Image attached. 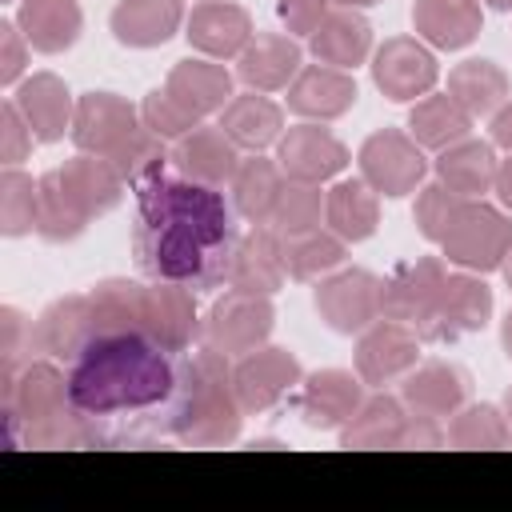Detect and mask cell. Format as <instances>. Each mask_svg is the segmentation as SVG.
<instances>
[{
  "label": "cell",
  "mask_w": 512,
  "mask_h": 512,
  "mask_svg": "<svg viewBox=\"0 0 512 512\" xmlns=\"http://www.w3.org/2000/svg\"><path fill=\"white\" fill-rule=\"evenodd\" d=\"M232 212L220 188L196 184L188 176L156 172L136 184V260L152 280H172L184 288H228V264L236 252Z\"/></svg>",
  "instance_id": "1"
},
{
  "label": "cell",
  "mask_w": 512,
  "mask_h": 512,
  "mask_svg": "<svg viewBox=\"0 0 512 512\" xmlns=\"http://www.w3.org/2000/svg\"><path fill=\"white\" fill-rule=\"evenodd\" d=\"M176 388V360L140 332L96 336L68 364L72 408L88 420L160 408Z\"/></svg>",
  "instance_id": "2"
},
{
  "label": "cell",
  "mask_w": 512,
  "mask_h": 512,
  "mask_svg": "<svg viewBox=\"0 0 512 512\" xmlns=\"http://www.w3.org/2000/svg\"><path fill=\"white\" fill-rule=\"evenodd\" d=\"M244 404L232 384V356L196 344L176 360V388L164 400V432L192 448H224L240 436Z\"/></svg>",
  "instance_id": "3"
},
{
  "label": "cell",
  "mask_w": 512,
  "mask_h": 512,
  "mask_svg": "<svg viewBox=\"0 0 512 512\" xmlns=\"http://www.w3.org/2000/svg\"><path fill=\"white\" fill-rule=\"evenodd\" d=\"M4 444L28 448H80L96 440V420L80 416L68 396V372L52 360H32L0 380Z\"/></svg>",
  "instance_id": "4"
},
{
  "label": "cell",
  "mask_w": 512,
  "mask_h": 512,
  "mask_svg": "<svg viewBox=\"0 0 512 512\" xmlns=\"http://www.w3.org/2000/svg\"><path fill=\"white\" fill-rule=\"evenodd\" d=\"M440 252L448 256V264L464 268V272H496L504 264V256L512 252V216L496 204L480 200H464L456 224L448 228V236L440 240Z\"/></svg>",
  "instance_id": "5"
},
{
  "label": "cell",
  "mask_w": 512,
  "mask_h": 512,
  "mask_svg": "<svg viewBox=\"0 0 512 512\" xmlns=\"http://www.w3.org/2000/svg\"><path fill=\"white\" fill-rule=\"evenodd\" d=\"M276 328V308L272 296H256V292H240L228 288L224 296L212 300L208 316L200 320V344H212L224 356H244L268 344Z\"/></svg>",
  "instance_id": "6"
},
{
  "label": "cell",
  "mask_w": 512,
  "mask_h": 512,
  "mask_svg": "<svg viewBox=\"0 0 512 512\" xmlns=\"http://www.w3.org/2000/svg\"><path fill=\"white\" fill-rule=\"evenodd\" d=\"M356 164H360V180H364L372 192L388 196V200H400V196L416 192V188L424 184V176H428V156H424V148H420L408 132H400V128H380V132H372V136L360 144Z\"/></svg>",
  "instance_id": "7"
},
{
  "label": "cell",
  "mask_w": 512,
  "mask_h": 512,
  "mask_svg": "<svg viewBox=\"0 0 512 512\" xmlns=\"http://www.w3.org/2000/svg\"><path fill=\"white\" fill-rule=\"evenodd\" d=\"M492 320V288L484 284L480 272H448L444 288L436 296V308L428 320L416 328L424 344H452L460 336L480 332Z\"/></svg>",
  "instance_id": "8"
},
{
  "label": "cell",
  "mask_w": 512,
  "mask_h": 512,
  "mask_svg": "<svg viewBox=\"0 0 512 512\" xmlns=\"http://www.w3.org/2000/svg\"><path fill=\"white\" fill-rule=\"evenodd\" d=\"M320 320L340 336H360L380 320V276L368 268H336L316 280L312 296Z\"/></svg>",
  "instance_id": "9"
},
{
  "label": "cell",
  "mask_w": 512,
  "mask_h": 512,
  "mask_svg": "<svg viewBox=\"0 0 512 512\" xmlns=\"http://www.w3.org/2000/svg\"><path fill=\"white\" fill-rule=\"evenodd\" d=\"M372 84L396 100V104H416L420 96L436 92L440 80V64L436 52L420 40V36H388L376 52H372Z\"/></svg>",
  "instance_id": "10"
},
{
  "label": "cell",
  "mask_w": 512,
  "mask_h": 512,
  "mask_svg": "<svg viewBox=\"0 0 512 512\" xmlns=\"http://www.w3.org/2000/svg\"><path fill=\"white\" fill-rule=\"evenodd\" d=\"M420 348H424V340H420V332L412 324L380 316L376 324H368L356 336L352 364H356V376L368 388H384L392 380H404L420 364Z\"/></svg>",
  "instance_id": "11"
},
{
  "label": "cell",
  "mask_w": 512,
  "mask_h": 512,
  "mask_svg": "<svg viewBox=\"0 0 512 512\" xmlns=\"http://www.w3.org/2000/svg\"><path fill=\"white\" fill-rule=\"evenodd\" d=\"M140 128H144L140 108L128 104L124 96H116V92H84L76 100V116H72V132L68 136H72L76 152H92V156L112 160Z\"/></svg>",
  "instance_id": "12"
},
{
  "label": "cell",
  "mask_w": 512,
  "mask_h": 512,
  "mask_svg": "<svg viewBox=\"0 0 512 512\" xmlns=\"http://www.w3.org/2000/svg\"><path fill=\"white\" fill-rule=\"evenodd\" d=\"M276 164L288 180L324 184V180H336L352 164V156L324 124L300 120V124L284 128V136L276 140Z\"/></svg>",
  "instance_id": "13"
},
{
  "label": "cell",
  "mask_w": 512,
  "mask_h": 512,
  "mask_svg": "<svg viewBox=\"0 0 512 512\" xmlns=\"http://www.w3.org/2000/svg\"><path fill=\"white\" fill-rule=\"evenodd\" d=\"M444 276H448V268L440 256H416V260L396 264L380 280V316L420 328L428 320V312L436 308Z\"/></svg>",
  "instance_id": "14"
},
{
  "label": "cell",
  "mask_w": 512,
  "mask_h": 512,
  "mask_svg": "<svg viewBox=\"0 0 512 512\" xmlns=\"http://www.w3.org/2000/svg\"><path fill=\"white\" fill-rule=\"evenodd\" d=\"M300 380H304L300 360L280 344H264L256 352H244L232 364V384H236L244 412H268L292 388H300Z\"/></svg>",
  "instance_id": "15"
},
{
  "label": "cell",
  "mask_w": 512,
  "mask_h": 512,
  "mask_svg": "<svg viewBox=\"0 0 512 512\" xmlns=\"http://www.w3.org/2000/svg\"><path fill=\"white\" fill-rule=\"evenodd\" d=\"M364 380L348 368H320L296 388V416L316 432H340L364 404Z\"/></svg>",
  "instance_id": "16"
},
{
  "label": "cell",
  "mask_w": 512,
  "mask_h": 512,
  "mask_svg": "<svg viewBox=\"0 0 512 512\" xmlns=\"http://www.w3.org/2000/svg\"><path fill=\"white\" fill-rule=\"evenodd\" d=\"M92 340H96V324H92L88 292H72V296L52 300V304L32 320L28 348L44 352L48 360H64V364H72Z\"/></svg>",
  "instance_id": "17"
},
{
  "label": "cell",
  "mask_w": 512,
  "mask_h": 512,
  "mask_svg": "<svg viewBox=\"0 0 512 512\" xmlns=\"http://www.w3.org/2000/svg\"><path fill=\"white\" fill-rule=\"evenodd\" d=\"M184 36L208 60H236L256 32L248 8L232 0H200L184 20Z\"/></svg>",
  "instance_id": "18"
},
{
  "label": "cell",
  "mask_w": 512,
  "mask_h": 512,
  "mask_svg": "<svg viewBox=\"0 0 512 512\" xmlns=\"http://www.w3.org/2000/svg\"><path fill=\"white\" fill-rule=\"evenodd\" d=\"M356 80L352 72L344 68H332V64H304L296 72V80L288 84V112L300 116V120H316V124H328V120H340L352 104H356Z\"/></svg>",
  "instance_id": "19"
},
{
  "label": "cell",
  "mask_w": 512,
  "mask_h": 512,
  "mask_svg": "<svg viewBox=\"0 0 512 512\" xmlns=\"http://www.w3.org/2000/svg\"><path fill=\"white\" fill-rule=\"evenodd\" d=\"M240 160H244L240 148L232 144V136L220 124H196L188 136H180L172 144V168L196 184H208V188L232 184Z\"/></svg>",
  "instance_id": "20"
},
{
  "label": "cell",
  "mask_w": 512,
  "mask_h": 512,
  "mask_svg": "<svg viewBox=\"0 0 512 512\" xmlns=\"http://www.w3.org/2000/svg\"><path fill=\"white\" fill-rule=\"evenodd\" d=\"M288 280L284 268V252H280V232L268 224H252L232 252L228 264V288L240 292H256V296H276Z\"/></svg>",
  "instance_id": "21"
},
{
  "label": "cell",
  "mask_w": 512,
  "mask_h": 512,
  "mask_svg": "<svg viewBox=\"0 0 512 512\" xmlns=\"http://www.w3.org/2000/svg\"><path fill=\"white\" fill-rule=\"evenodd\" d=\"M148 340H156L172 356H184L188 348L200 344V316L192 288L172 280L148 284Z\"/></svg>",
  "instance_id": "22"
},
{
  "label": "cell",
  "mask_w": 512,
  "mask_h": 512,
  "mask_svg": "<svg viewBox=\"0 0 512 512\" xmlns=\"http://www.w3.org/2000/svg\"><path fill=\"white\" fill-rule=\"evenodd\" d=\"M12 100L24 112L36 144H56V140H64V132H72L76 100L56 72H32L28 80L16 84Z\"/></svg>",
  "instance_id": "23"
},
{
  "label": "cell",
  "mask_w": 512,
  "mask_h": 512,
  "mask_svg": "<svg viewBox=\"0 0 512 512\" xmlns=\"http://www.w3.org/2000/svg\"><path fill=\"white\" fill-rule=\"evenodd\" d=\"M164 92L184 104L192 116H212V112H224L228 100L236 96L232 92V72L220 64V60H208V56H188V60H176L168 68V80H164Z\"/></svg>",
  "instance_id": "24"
},
{
  "label": "cell",
  "mask_w": 512,
  "mask_h": 512,
  "mask_svg": "<svg viewBox=\"0 0 512 512\" xmlns=\"http://www.w3.org/2000/svg\"><path fill=\"white\" fill-rule=\"evenodd\" d=\"M412 28L428 48L460 52L484 28V0H416Z\"/></svg>",
  "instance_id": "25"
},
{
  "label": "cell",
  "mask_w": 512,
  "mask_h": 512,
  "mask_svg": "<svg viewBox=\"0 0 512 512\" xmlns=\"http://www.w3.org/2000/svg\"><path fill=\"white\" fill-rule=\"evenodd\" d=\"M56 176H60L64 192L72 196V204L88 220L112 212L124 200V188H128V180L116 172V164L104 160V156H92V152H76L72 160H64L56 168Z\"/></svg>",
  "instance_id": "26"
},
{
  "label": "cell",
  "mask_w": 512,
  "mask_h": 512,
  "mask_svg": "<svg viewBox=\"0 0 512 512\" xmlns=\"http://www.w3.org/2000/svg\"><path fill=\"white\" fill-rule=\"evenodd\" d=\"M400 400L416 416L444 420V416H452L456 408L468 404V376L448 360H424L404 376Z\"/></svg>",
  "instance_id": "27"
},
{
  "label": "cell",
  "mask_w": 512,
  "mask_h": 512,
  "mask_svg": "<svg viewBox=\"0 0 512 512\" xmlns=\"http://www.w3.org/2000/svg\"><path fill=\"white\" fill-rule=\"evenodd\" d=\"M300 68L304 60L296 36H280V32H256L248 48L236 56V76L252 92H284Z\"/></svg>",
  "instance_id": "28"
},
{
  "label": "cell",
  "mask_w": 512,
  "mask_h": 512,
  "mask_svg": "<svg viewBox=\"0 0 512 512\" xmlns=\"http://www.w3.org/2000/svg\"><path fill=\"white\" fill-rule=\"evenodd\" d=\"M184 20V0H120L108 28L124 48H160L180 32Z\"/></svg>",
  "instance_id": "29"
},
{
  "label": "cell",
  "mask_w": 512,
  "mask_h": 512,
  "mask_svg": "<svg viewBox=\"0 0 512 512\" xmlns=\"http://www.w3.org/2000/svg\"><path fill=\"white\" fill-rule=\"evenodd\" d=\"M496 168H500L496 144H492V140H476V136H464V140L440 148L436 160H432L436 180L448 184V188H452L456 196H464V200H480L484 192H492Z\"/></svg>",
  "instance_id": "30"
},
{
  "label": "cell",
  "mask_w": 512,
  "mask_h": 512,
  "mask_svg": "<svg viewBox=\"0 0 512 512\" xmlns=\"http://www.w3.org/2000/svg\"><path fill=\"white\" fill-rule=\"evenodd\" d=\"M308 48L320 64L352 72L356 64H364L372 56V24L360 16V8H340L336 4L320 20V28L308 36Z\"/></svg>",
  "instance_id": "31"
},
{
  "label": "cell",
  "mask_w": 512,
  "mask_h": 512,
  "mask_svg": "<svg viewBox=\"0 0 512 512\" xmlns=\"http://www.w3.org/2000/svg\"><path fill=\"white\" fill-rule=\"evenodd\" d=\"M88 304H92L96 336H116V332L148 336V284L112 276L88 288Z\"/></svg>",
  "instance_id": "32"
},
{
  "label": "cell",
  "mask_w": 512,
  "mask_h": 512,
  "mask_svg": "<svg viewBox=\"0 0 512 512\" xmlns=\"http://www.w3.org/2000/svg\"><path fill=\"white\" fill-rule=\"evenodd\" d=\"M16 24L24 32V40L44 52V56H56V52H68L80 32H84V12L76 0H20L16 8Z\"/></svg>",
  "instance_id": "33"
},
{
  "label": "cell",
  "mask_w": 512,
  "mask_h": 512,
  "mask_svg": "<svg viewBox=\"0 0 512 512\" xmlns=\"http://www.w3.org/2000/svg\"><path fill=\"white\" fill-rule=\"evenodd\" d=\"M220 128L232 136L240 152H264L284 136V108L268 100V92H240L220 112Z\"/></svg>",
  "instance_id": "34"
},
{
  "label": "cell",
  "mask_w": 512,
  "mask_h": 512,
  "mask_svg": "<svg viewBox=\"0 0 512 512\" xmlns=\"http://www.w3.org/2000/svg\"><path fill=\"white\" fill-rule=\"evenodd\" d=\"M324 228L344 244H360L380 228V192L364 180H336L324 196Z\"/></svg>",
  "instance_id": "35"
},
{
  "label": "cell",
  "mask_w": 512,
  "mask_h": 512,
  "mask_svg": "<svg viewBox=\"0 0 512 512\" xmlns=\"http://www.w3.org/2000/svg\"><path fill=\"white\" fill-rule=\"evenodd\" d=\"M472 112L456 104V96L448 92H428L412 104L408 112V136L424 148V152H440L464 136H472Z\"/></svg>",
  "instance_id": "36"
},
{
  "label": "cell",
  "mask_w": 512,
  "mask_h": 512,
  "mask_svg": "<svg viewBox=\"0 0 512 512\" xmlns=\"http://www.w3.org/2000/svg\"><path fill=\"white\" fill-rule=\"evenodd\" d=\"M408 424V408L400 396L372 392L356 408V416L340 428V448H400Z\"/></svg>",
  "instance_id": "37"
},
{
  "label": "cell",
  "mask_w": 512,
  "mask_h": 512,
  "mask_svg": "<svg viewBox=\"0 0 512 512\" xmlns=\"http://www.w3.org/2000/svg\"><path fill=\"white\" fill-rule=\"evenodd\" d=\"M448 96H456V104L468 108L472 120H480V116H492L512 96V84H508V72L496 60L472 56V60H460L448 72Z\"/></svg>",
  "instance_id": "38"
},
{
  "label": "cell",
  "mask_w": 512,
  "mask_h": 512,
  "mask_svg": "<svg viewBox=\"0 0 512 512\" xmlns=\"http://www.w3.org/2000/svg\"><path fill=\"white\" fill-rule=\"evenodd\" d=\"M280 188H284V172H280L276 156L252 152L240 160V168L232 176V204L248 224H268Z\"/></svg>",
  "instance_id": "39"
},
{
  "label": "cell",
  "mask_w": 512,
  "mask_h": 512,
  "mask_svg": "<svg viewBox=\"0 0 512 512\" xmlns=\"http://www.w3.org/2000/svg\"><path fill=\"white\" fill-rule=\"evenodd\" d=\"M280 252H284V268L292 280H324L328 272L344 268L348 260V244L328 232V228H308V232H292L280 236Z\"/></svg>",
  "instance_id": "40"
},
{
  "label": "cell",
  "mask_w": 512,
  "mask_h": 512,
  "mask_svg": "<svg viewBox=\"0 0 512 512\" xmlns=\"http://www.w3.org/2000/svg\"><path fill=\"white\" fill-rule=\"evenodd\" d=\"M92 220L72 204V196L64 192L60 176L48 172L40 176V188H36V236L48 240V244H64V240H76Z\"/></svg>",
  "instance_id": "41"
},
{
  "label": "cell",
  "mask_w": 512,
  "mask_h": 512,
  "mask_svg": "<svg viewBox=\"0 0 512 512\" xmlns=\"http://www.w3.org/2000/svg\"><path fill=\"white\" fill-rule=\"evenodd\" d=\"M448 444L452 448H508L512 424L496 404H464L448 420Z\"/></svg>",
  "instance_id": "42"
},
{
  "label": "cell",
  "mask_w": 512,
  "mask_h": 512,
  "mask_svg": "<svg viewBox=\"0 0 512 512\" xmlns=\"http://www.w3.org/2000/svg\"><path fill=\"white\" fill-rule=\"evenodd\" d=\"M36 188H40V180H32L20 164H4V172H0V232L8 240L36 232Z\"/></svg>",
  "instance_id": "43"
},
{
  "label": "cell",
  "mask_w": 512,
  "mask_h": 512,
  "mask_svg": "<svg viewBox=\"0 0 512 512\" xmlns=\"http://www.w3.org/2000/svg\"><path fill=\"white\" fill-rule=\"evenodd\" d=\"M324 196L328 192H320V184H304V180H288L284 176V188L276 196V208H272L268 228H276L280 236L320 228L324 224Z\"/></svg>",
  "instance_id": "44"
},
{
  "label": "cell",
  "mask_w": 512,
  "mask_h": 512,
  "mask_svg": "<svg viewBox=\"0 0 512 512\" xmlns=\"http://www.w3.org/2000/svg\"><path fill=\"white\" fill-rule=\"evenodd\" d=\"M460 208H464V196H456L448 184L432 180V184H420V188H416L412 220H416V228H420V236H424V240L440 244V240L448 236V228L456 224Z\"/></svg>",
  "instance_id": "45"
},
{
  "label": "cell",
  "mask_w": 512,
  "mask_h": 512,
  "mask_svg": "<svg viewBox=\"0 0 512 512\" xmlns=\"http://www.w3.org/2000/svg\"><path fill=\"white\" fill-rule=\"evenodd\" d=\"M140 120H144V128H152L160 140H168V144H176L180 136H188L196 124H204L200 116H192L184 104H176L164 88H152L144 100H140Z\"/></svg>",
  "instance_id": "46"
},
{
  "label": "cell",
  "mask_w": 512,
  "mask_h": 512,
  "mask_svg": "<svg viewBox=\"0 0 512 512\" xmlns=\"http://www.w3.org/2000/svg\"><path fill=\"white\" fill-rule=\"evenodd\" d=\"M32 144H36V136H32L28 120H24V112L16 108V100L8 96V100L0 104V160H4V164H20V160L32 152Z\"/></svg>",
  "instance_id": "47"
},
{
  "label": "cell",
  "mask_w": 512,
  "mask_h": 512,
  "mask_svg": "<svg viewBox=\"0 0 512 512\" xmlns=\"http://www.w3.org/2000/svg\"><path fill=\"white\" fill-rule=\"evenodd\" d=\"M28 40L20 32L16 20H0V84L4 88H16L24 68H28Z\"/></svg>",
  "instance_id": "48"
},
{
  "label": "cell",
  "mask_w": 512,
  "mask_h": 512,
  "mask_svg": "<svg viewBox=\"0 0 512 512\" xmlns=\"http://www.w3.org/2000/svg\"><path fill=\"white\" fill-rule=\"evenodd\" d=\"M328 12L332 0H276V16L288 28V36H312Z\"/></svg>",
  "instance_id": "49"
},
{
  "label": "cell",
  "mask_w": 512,
  "mask_h": 512,
  "mask_svg": "<svg viewBox=\"0 0 512 512\" xmlns=\"http://www.w3.org/2000/svg\"><path fill=\"white\" fill-rule=\"evenodd\" d=\"M0 332H4V344H0V364H4V372H0V380H8V376H16V360H20V340L24 336H32V324H24V316L12 308V304H4L0 308Z\"/></svg>",
  "instance_id": "50"
},
{
  "label": "cell",
  "mask_w": 512,
  "mask_h": 512,
  "mask_svg": "<svg viewBox=\"0 0 512 512\" xmlns=\"http://www.w3.org/2000/svg\"><path fill=\"white\" fill-rule=\"evenodd\" d=\"M448 440V428L432 416H416L408 412V424H404V436H400V448H440Z\"/></svg>",
  "instance_id": "51"
},
{
  "label": "cell",
  "mask_w": 512,
  "mask_h": 512,
  "mask_svg": "<svg viewBox=\"0 0 512 512\" xmlns=\"http://www.w3.org/2000/svg\"><path fill=\"white\" fill-rule=\"evenodd\" d=\"M488 136H492V144L496 148H504V152H512V96L488 116Z\"/></svg>",
  "instance_id": "52"
},
{
  "label": "cell",
  "mask_w": 512,
  "mask_h": 512,
  "mask_svg": "<svg viewBox=\"0 0 512 512\" xmlns=\"http://www.w3.org/2000/svg\"><path fill=\"white\" fill-rule=\"evenodd\" d=\"M492 192H496V200H500V208H504V212H512V152H508V160H500V168H496V184H492Z\"/></svg>",
  "instance_id": "53"
},
{
  "label": "cell",
  "mask_w": 512,
  "mask_h": 512,
  "mask_svg": "<svg viewBox=\"0 0 512 512\" xmlns=\"http://www.w3.org/2000/svg\"><path fill=\"white\" fill-rule=\"evenodd\" d=\"M500 344H504V356L512 360V308H508V316H504V324H500Z\"/></svg>",
  "instance_id": "54"
},
{
  "label": "cell",
  "mask_w": 512,
  "mask_h": 512,
  "mask_svg": "<svg viewBox=\"0 0 512 512\" xmlns=\"http://www.w3.org/2000/svg\"><path fill=\"white\" fill-rule=\"evenodd\" d=\"M332 4H340V8H372L380 0H332Z\"/></svg>",
  "instance_id": "55"
},
{
  "label": "cell",
  "mask_w": 512,
  "mask_h": 512,
  "mask_svg": "<svg viewBox=\"0 0 512 512\" xmlns=\"http://www.w3.org/2000/svg\"><path fill=\"white\" fill-rule=\"evenodd\" d=\"M500 272H504V284H508V292H512V252L504 256V264H500Z\"/></svg>",
  "instance_id": "56"
},
{
  "label": "cell",
  "mask_w": 512,
  "mask_h": 512,
  "mask_svg": "<svg viewBox=\"0 0 512 512\" xmlns=\"http://www.w3.org/2000/svg\"><path fill=\"white\" fill-rule=\"evenodd\" d=\"M488 8H496V12H512V0H484Z\"/></svg>",
  "instance_id": "57"
},
{
  "label": "cell",
  "mask_w": 512,
  "mask_h": 512,
  "mask_svg": "<svg viewBox=\"0 0 512 512\" xmlns=\"http://www.w3.org/2000/svg\"><path fill=\"white\" fill-rule=\"evenodd\" d=\"M504 416H508V424H512V388L504 392Z\"/></svg>",
  "instance_id": "58"
},
{
  "label": "cell",
  "mask_w": 512,
  "mask_h": 512,
  "mask_svg": "<svg viewBox=\"0 0 512 512\" xmlns=\"http://www.w3.org/2000/svg\"><path fill=\"white\" fill-rule=\"evenodd\" d=\"M4 4H12V0H4Z\"/></svg>",
  "instance_id": "59"
}]
</instances>
